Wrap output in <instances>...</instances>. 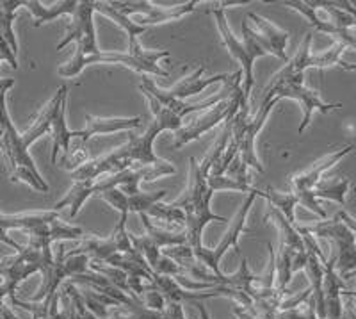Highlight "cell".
Returning a JSON list of instances; mask_svg holds the SVG:
<instances>
[{"label":"cell","instance_id":"cell-26","mask_svg":"<svg viewBox=\"0 0 356 319\" xmlns=\"http://www.w3.org/2000/svg\"><path fill=\"white\" fill-rule=\"evenodd\" d=\"M260 199H266L269 202V205L275 207L276 210H280L292 225H296V207L300 205V199L296 196V193H282V191H276L273 187H267V189H259Z\"/></svg>","mask_w":356,"mask_h":319},{"label":"cell","instance_id":"cell-24","mask_svg":"<svg viewBox=\"0 0 356 319\" xmlns=\"http://www.w3.org/2000/svg\"><path fill=\"white\" fill-rule=\"evenodd\" d=\"M91 186H93V180L73 182V186L70 187L68 193H66L59 202L54 203L52 210H57V212H59V210L65 209V207H70V218H75V216L81 212L82 207H84V203L93 196Z\"/></svg>","mask_w":356,"mask_h":319},{"label":"cell","instance_id":"cell-5","mask_svg":"<svg viewBox=\"0 0 356 319\" xmlns=\"http://www.w3.org/2000/svg\"><path fill=\"white\" fill-rule=\"evenodd\" d=\"M284 98H291L301 105L303 109V121L298 127V132L303 134L308 129L312 121V114L321 113V114H330L333 111L342 109V104H328L321 98L319 91L307 88L305 86V75L300 77L289 79L284 82H269L264 91V100H284Z\"/></svg>","mask_w":356,"mask_h":319},{"label":"cell","instance_id":"cell-15","mask_svg":"<svg viewBox=\"0 0 356 319\" xmlns=\"http://www.w3.org/2000/svg\"><path fill=\"white\" fill-rule=\"evenodd\" d=\"M86 127L81 130H73V139H79L86 145L89 139L98 134H116V132H129V130L139 129L141 127V116L134 118H100L86 114Z\"/></svg>","mask_w":356,"mask_h":319},{"label":"cell","instance_id":"cell-36","mask_svg":"<svg viewBox=\"0 0 356 319\" xmlns=\"http://www.w3.org/2000/svg\"><path fill=\"white\" fill-rule=\"evenodd\" d=\"M337 216H339V218L342 219V221H344L346 225L349 226V228H351L353 234L356 235V218H355V216H351V215H349V212H348V210H344V209L339 210V215H337Z\"/></svg>","mask_w":356,"mask_h":319},{"label":"cell","instance_id":"cell-19","mask_svg":"<svg viewBox=\"0 0 356 319\" xmlns=\"http://www.w3.org/2000/svg\"><path fill=\"white\" fill-rule=\"evenodd\" d=\"M59 218L57 210H44V212H25V215H4L0 212V226L4 231H24L29 232L36 226L50 223Z\"/></svg>","mask_w":356,"mask_h":319},{"label":"cell","instance_id":"cell-3","mask_svg":"<svg viewBox=\"0 0 356 319\" xmlns=\"http://www.w3.org/2000/svg\"><path fill=\"white\" fill-rule=\"evenodd\" d=\"M6 97L8 93L0 95V150L11 166V182H24L38 193H49L50 186L41 177L36 162L24 146L22 134L9 116Z\"/></svg>","mask_w":356,"mask_h":319},{"label":"cell","instance_id":"cell-18","mask_svg":"<svg viewBox=\"0 0 356 319\" xmlns=\"http://www.w3.org/2000/svg\"><path fill=\"white\" fill-rule=\"evenodd\" d=\"M24 8L33 13L34 27H41L59 17H73L79 8V0H63V2H56L49 8H44L38 0H24Z\"/></svg>","mask_w":356,"mask_h":319},{"label":"cell","instance_id":"cell-20","mask_svg":"<svg viewBox=\"0 0 356 319\" xmlns=\"http://www.w3.org/2000/svg\"><path fill=\"white\" fill-rule=\"evenodd\" d=\"M66 100H68V97L63 98L61 105L57 107L52 121V130H50V134H52V155H50L52 164H57V155L61 152L63 154L68 152L73 139V130H70L68 123H66Z\"/></svg>","mask_w":356,"mask_h":319},{"label":"cell","instance_id":"cell-9","mask_svg":"<svg viewBox=\"0 0 356 319\" xmlns=\"http://www.w3.org/2000/svg\"><path fill=\"white\" fill-rule=\"evenodd\" d=\"M116 11H120L122 15L130 18V15H138L134 18V22L139 25H145V27H150V25H159V24H168V22H175L184 18L186 15L193 13L198 6L196 0H191V2H184V4L171 6V8H157L154 2H148V0H127V2H111Z\"/></svg>","mask_w":356,"mask_h":319},{"label":"cell","instance_id":"cell-32","mask_svg":"<svg viewBox=\"0 0 356 319\" xmlns=\"http://www.w3.org/2000/svg\"><path fill=\"white\" fill-rule=\"evenodd\" d=\"M276 319H319L316 302L310 296V299L305 305H301V307L292 309V311H280Z\"/></svg>","mask_w":356,"mask_h":319},{"label":"cell","instance_id":"cell-29","mask_svg":"<svg viewBox=\"0 0 356 319\" xmlns=\"http://www.w3.org/2000/svg\"><path fill=\"white\" fill-rule=\"evenodd\" d=\"M155 221H164L166 225H186V210L177 207L175 203H164L159 202L148 210V215Z\"/></svg>","mask_w":356,"mask_h":319},{"label":"cell","instance_id":"cell-8","mask_svg":"<svg viewBox=\"0 0 356 319\" xmlns=\"http://www.w3.org/2000/svg\"><path fill=\"white\" fill-rule=\"evenodd\" d=\"M255 199H257L255 194H248L246 200L243 202L241 209L237 210L235 218L232 219L230 226H228V231L225 232V235L221 238V241H219L218 247H214V248L200 247V248H196V250H193L196 260H198L202 266H205L207 270L211 271V273H214V275H218V277L225 275V273H221V270H219V264H221L222 257L227 255L228 250H232V248H234L235 251H239L241 254L239 239L244 232H250L248 231L246 221H248V215H250V209H251V205H253V202H255Z\"/></svg>","mask_w":356,"mask_h":319},{"label":"cell","instance_id":"cell-17","mask_svg":"<svg viewBox=\"0 0 356 319\" xmlns=\"http://www.w3.org/2000/svg\"><path fill=\"white\" fill-rule=\"evenodd\" d=\"M248 20L255 24V31L259 33V36L266 41V45L269 47V50H271V56H276L278 59L289 63L287 43L289 38H291L289 31L280 29L278 25L273 24L271 20L260 17L259 13H248Z\"/></svg>","mask_w":356,"mask_h":319},{"label":"cell","instance_id":"cell-34","mask_svg":"<svg viewBox=\"0 0 356 319\" xmlns=\"http://www.w3.org/2000/svg\"><path fill=\"white\" fill-rule=\"evenodd\" d=\"M141 302L145 303L146 307L152 309V311L161 312V314H164V312H166L168 299L164 298V295H162L159 289H152V291L145 293V295L141 296Z\"/></svg>","mask_w":356,"mask_h":319},{"label":"cell","instance_id":"cell-11","mask_svg":"<svg viewBox=\"0 0 356 319\" xmlns=\"http://www.w3.org/2000/svg\"><path fill=\"white\" fill-rule=\"evenodd\" d=\"M212 196H214V191H209V193L203 196L200 202L193 203V205H187L186 209V234H187V247L191 250H196V248L203 247L202 235L205 226L211 221H219V223H228V218L225 216H219L216 212H212Z\"/></svg>","mask_w":356,"mask_h":319},{"label":"cell","instance_id":"cell-28","mask_svg":"<svg viewBox=\"0 0 356 319\" xmlns=\"http://www.w3.org/2000/svg\"><path fill=\"white\" fill-rule=\"evenodd\" d=\"M353 184L351 178H337L332 182H324L314 189V196L317 200H330V202H337L339 205L346 207L348 203V194L351 191Z\"/></svg>","mask_w":356,"mask_h":319},{"label":"cell","instance_id":"cell-22","mask_svg":"<svg viewBox=\"0 0 356 319\" xmlns=\"http://www.w3.org/2000/svg\"><path fill=\"white\" fill-rule=\"evenodd\" d=\"M139 219H141L143 226H145L146 235L152 239V241L157 244L159 248H175V247H184L187 244V234L186 232H173L168 231L164 226L157 225L150 216L139 215Z\"/></svg>","mask_w":356,"mask_h":319},{"label":"cell","instance_id":"cell-14","mask_svg":"<svg viewBox=\"0 0 356 319\" xmlns=\"http://www.w3.org/2000/svg\"><path fill=\"white\" fill-rule=\"evenodd\" d=\"M355 150V145H346L342 148L335 150L332 154H328L326 157L319 159L317 162L308 168V170L301 171V173L294 175L292 177V187H294V193H312L321 184V178L328 170H332L337 162H340L346 155H349Z\"/></svg>","mask_w":356,"mask_h":319},{"label":"cell","instance_id":"cell-25","mask_svg":"<svg viewBox=\"0 0 356 319\" xmlns=\"http://www.w3.org/2000/svg\"><path fill=\"white\" fill-rule=\"evenodd\" d=\"M123 193L127 194L129 199V210L130 212H136V215H148V210L155 205V203L162 202V199H166L168 191H154V193H148V191H141V187H132L125 186L120 187Z\"/></svg>","mask_w":356,"mask_h":319},{"label":"cell","instance_id":"cell-16","mask_svg":"<svg viewBox=\"0 0 356 319\" xmlns=\"http://www.w3.org/2000/svg\"><path fill=\"white\" fill-rule=\"evenodd\" d=\"M66 97H68V86L63 84L61 88L57 89L56 95L50 98L49 104L44 105L43 109H41V113L38 114L33 125L29 127V129L22 134V141H24L25 148L29 150L31 148V145H34L38 139L43 138L44 134H49L50 130H52V121H54V116H56L57 107L61 105L63 98Z\"/></svg>","mask_w":356,"mask_h":319},{"label":"cell","instance_id":"cell-30","mask_svg":"<svg viewBox=\"0 0 356 319\" xmlns=\"http://www.w3.org/2000/svg\"><path fill=\"white\" fill-rule=\"evenodd\" d=\"M207 182H209V187L214 193H218V191H237V193H248L259 196V189L257 187H253L251 184H243V182L234 180V178L227 177V175H209Z\"/></svg>","mask_w":356,"mask_h":319},{"label":"cell","instance_id":"cell-4","mask_svg":"<svg viewBox=\"0 0 356 319\" xmlns=\"http://www.w3.org/2000/svg\"><path fill=\"white\" fill-rule=\"evenodd\" d=\"M95 2L93 0H81L75 15L72 17L66 36L57 43V50H63L66 45L75 43V56L70 63H65L57 68V73L63 79H75L81 75V65L86 57L93 56L98 50L97 27H95Z\"/></svg>","mask_w":356,"mask_h":319},{"label":"cell","instance_id":"cell-38","mask_svg":"<svg viewBox=\"0 0 356 319\" xmlns=\"http://www.w3.org/2000/svg\"><path fill=\"white\" fill-rule=\"evenodd\" d=\"M193 303H195L196 311L200 312V318H202V319H212L211 314H209V311H207L205 303H203V302H193Z\"/></svg>","mask_w":356,"mask_h":319},{"label":"cell","instance_id":"cell-27","mask_svg":"<svg viewBox=\"0 0 356 319\" xmlns=\"http://www.w3.org/2000/svg\"><path fill=\"white\" fill-rule=\"evenodd\" d=\"M20 8H24V0H0V34L6 38L15 54H18V41L13 24Z\"/></svg>","mask_w":356,"mask_h":319},{"label":"cell","instance_id":"cell-37","mask_svg":"<svg viewBox=\"0 0 356 319\" xmlns=\"http://www.w3.org/2000/svg\"><path fill=\"white\" fill-rule=\"evenodd\" d=\"M342 319H356V305L355 299L348 298L344 303V314H342Z\"/></svg>","mask_w":356,"mask_h":319},{"label":"cell","instance_id":"cell-23","mask_svg":"<svg viewBox=\"0 0 356 319\" xmlns=\"http://www.w3.org/2000/svg\"><path fill=\"white\" fill-rule=\"evenodd\" d=\"M264 219H266V221L267 219H273V221H275V225L278 226L280 244H284V247L291 248V250H294V251L307 250L303 238H301V234L298 232L296 225H292V223L289 221V219L285 218L282 212H280V210H276L275 207L269 205V210H267V215Z\"/></svg>","mask_w":356,"mask_h":319},{"label":"cell","instance_id":"cell-39","mask_svg":"<svg viewBox=\"0 0 356 319\" xmlns=\"http://www.w3.org/2000/svg\"><path fill=\"white\" fill-rule=\"evenodd\" d=\"M342 296H348V298L355 299L356 298V287H355V289H346L344 295H342Z\"/></svg>","mask_w":356,"mask_h":319},{"label":"cell","instance_id":"cell-2","mask_svg":"<svg viewBox=\"0 0 356 319\" xmlns=\"http://www.w3.org/2000/svg\"><path fill=\"white\" fill-rule=\"evenodd\" d=\"M246 4V2H219L211 8V15L214 17L218 31L221 34L222 45L227 47L228 54L234 57L241 65V72H243V93L244 97L250 100L251 88H253V65L259 57L271 56V50L266 45V41L259 36L255 29L250 25V20L244 18L241 24V33H243V40L235 36L232 31L230 24L227 18V6H239Z\"/></svg>","mask_w":356,"mask_h":319},{"label":"cell","instance_id":"cell-13","mask_svg":"<svg viewBox=\"0 0 356 319\" xmlns=\"http://www.w3.org/2000/svg\"><path fill=\"white\" fill-rule=\"evenodd\" d=\"M284 6L294 9L296 13H300L301 17L316 29L317 33L328 34V36L335 38V43L344 45L346 49L356 50V34L353 33V29H340L333 25L330 20H323L317 17V9L312 8L308 2H301V0H285Z\"/></svg>","mask_w":356,"mask_h":319},{"label":"cell","instance_id":"cell-1","mask_svg":"<svg viewBox=\"0 0 356 319\" xmlns=\"http://www.w3.org/2000/svg\"><path fill=\"white\" fill-rule=\"evenodd\" d=\"M146 102L150 105V111L154 114V120L146 130L139 136L130 134L129 141L120 148L113 150L109 154L102 155L97 159H89L86 164H82L79 170L72 173L73 182L79 180H97L104 175H113L118 171L136 168V166H157L164 164V159L159 157L154 150V143L161 132H178L184 127V118L173 109L162 105L154 95L148 91H143Z\"/></svg>","mask_w":356,"mask_h":319},{"label":"cell","instance_id":"cell-10","mask_svg":"<svg viewBox=\"0 0 356 319\" xmlns=\"http://www.w3.org/2000/svg\"><path fill=\"white\" fill-rule=\"evenodd\" d=\"M276 104H278L276 100H262L259 113H257L253 118H250V121H248L246 127H244L239 139V157L243 159V162L248 166V168H253V170L260 171V173H264L266 168H264L259 155H257L255 141H257V136L260 134V130H262L264 125H266L267 118L271 116Z\"/></svg>","mask_w":356,"mask_h":319},{"label":"cell","instance_id":"cell-33","mask_svg":"<svg viewBox=\"0 0 356 319\" xmlns=\"http://www.w3.org/2000/svg\"><path fill=\"white\" fill-rule=\"evenodd\" d=\"M98 199L104 200L106 203H109V205L113 207L114 210H118L120 215H122V212H129L130 215L129 199H127V194L123 193L120 187H114V189H109L106 191V193L98 194Z\"/></svg>","mask_w":356,"mask_h":319},{"label":"cell","instance_id":"cell-31","mask_svg":"<svg viewBox=\"0 0 356 319\" xmlns=\"http://www.w3.org/2000/svg\"><path fill=\"white\" fill-rule=\"evenodd\" d=\"M127 221H129V212H122V215H120V219H118L116 226H114V231L111 232L109 238L113 239L118 254L134 255L136 254V250H134L132 239H130L129 231H127Z\"/></svg>","mask_w":356,"mask_h":319},{"label":"cell","instance_id":"cell-35","mask_svg":"<svg viewBox=\"0 0 356 319\" xmlns=\"http://www.w3.org/2000/svg\"><path fill=\"white\" fill-rule=\"evenodd\" d=\"M225 175L237 182H243V184H251V177L248 175V166L244 164L243 159H241L239 155L232 161L230 168H228ZM251 186H253V184H251Z\"/></svg>","mask_w":356,"mask_h":319},{"label":"cell","instance_id":"cell-12","mask_svg":"<svg viewBox=\"0 0 356 319\" xmlns=\"http://www.w3.org/2000/svg\"><path fill=\"white\" fill-rule=\"evenodd\" d=\"M29 247L40 248V250H52L54 242L63 241H79L86 238L84 231L81 226H73L68 223L61 221V218L54 219L50 223L36 226L33 231H29Z\"/></svg>","mask_w":356,"mask_h":319},{"label":"cell","instance_id":"cell-21","mask_svg":"<svg viewBox=\"0 0 356 319\" xmlns=\"http://www.w3.org/2000/svg\"><path fill=\"white\" fill-rule=\"evenodd\" d=\"M346 47L340 43H335L333 47L326 50H321V52L310 54L307 61V70L310 68H319V70H326V68H340L344 70V72H356V63H346L342 59V54L346 52Z\"/></svg>","mask_w":356,"mask_h":319},{"label":"cell","instance_id":"cell-40","mask_svg":"<svg viewBox=\"0 0 356 319\" xmlns=\"http://www.w3.org/2000/svg\"><path fill=\"white\" fill-rule=\"evenodd\" d=\"M6 307H8V305H6V302H4V299H0V312L4 311Z\"/></svg>","mask_w":356,"mask_h":319},{"label":"cell","instance_id":"cell-7","mask_svg":"<svg viewBox=\"0 0 356 319\" xmlns=\"http://www.w3.org/2000/svg\"><path fill=\"white\" fill-rule=\"evenodd\" d=\"M243 97V82H237L228 100H222L221 104L214 105L212 109L196 113L187 125H184L178 132H175L173 148L178 150L182 148V146H186L187 143L196 141V139L202 138L203 134L211 132V130L214 129V127H218L219 123L227 121V118L230 116L232 111L239 107L241 98Z\"/></svg>","mask_w":356,"mask_h":319},{"label":"cell","instance_id":"cell-6","mask_svg":"<svg viewBox=\"0 0 356 319\" xmlns=\"http://www.w3.org/2000/svg\"><path fill=\"white\" fill-rule=\"evenodd\" d=\"M298 226L316 239H328L337 257V271L342 279L356 270V235L339 216L317 223H298Z\"/></svg>","mask_w":356,"mask_h":319}]
</instances>
